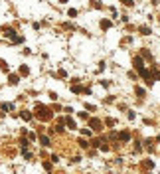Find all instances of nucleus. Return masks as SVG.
Masks as SVG:
<instances>
[{"instance_id":"7ed1b4c3","label":"nucleus","mask_w":160,"mask_h":174,"mask_svg":"<svg viewBox=\"0 0 160 174\" xmlns=\"http://www.w3.org/2000/svg\"><path fill=\"white\" fill-rule=\"evenodd\" d=\"M67 125H69V129H75V121L73 119H67Z\"/></svg>"},{"instance_id":"f03ea898","label":"nucleus","mask_w":160,"mask_h":174,"mask_svg":"<svg viewBox=\"0 0 160 174\" xmlns=\"http://www.w3.org/2000/svg\"><path fill=\"white\" fill-rule=\"evenodd\" d=\"M40 143L44 144V146H50V138H47V136H42V138H40Z\"/></svg>"},{"instance_id":"39448f33","label":"nucleus","mask_w":160,"mask_h":174,"mask_svg":"<svg viewBox=\"0 0 160 174\" xmlns=\"http://www.w3.org/2000/svg\"><path fill=\"white\" fill-rule=\"evenodd\" d=\"M91 125H93V129H101V127H99L101 123H99V121H93V123H91Z\"/></svg>"},{"instance_id":"423d86ee","label":"nucleus","mask_w":160,"mask_h":174,"mask_svg":"<svg viewBox=\"0 0 160 174\" xmlns=\"http://www.w3.org/2000/svg\"><path fill=\"white\" fill-rule=\"evenodd\" d=\"M121 138L122 141H129V133H121Z\"/></svg>"},{"instance_id":"0eeeda50","label":"nucleus","mask_w":160,"mask_h":174,"mask_svg":"<svg viewBox=\"0 0 160 174\" xmlns=\"http://www.w3.org/2000/svg\"><path fill=\"white\" fill-rule=\"evenodd\" d=\"M61 2H67V0H61Z\"/></svg>"},{"instance_id":"f257e3e1","label":"nucleus","mask_w":160,"mask_h":174,"mask_svg":"<svg viewBox=\"0 0 160 174\" xmlns=\"http://www.w3.org/2000/svg\"><path fill=\"white\" fill-rule=\"evenodd\" d=\"M36 115L42 117V119H50V113H47V109L44 105H38V107H36Z\"/></svg>"},{"instance_id":"20e7f679","label":"nucleus","mask_w":160,"mask_h":174,"mask_svg":"<svg viewBox=\"0 0 160 174\" xmlns=\"http://www.w3.org/2000/svg\"><path fill=\"white\" fill-rule=\"evenodd\" d=\"M10 83H12V85H16V83H18V77H16V75H12V77H10Z\"/></svg>"}]
</instances>
